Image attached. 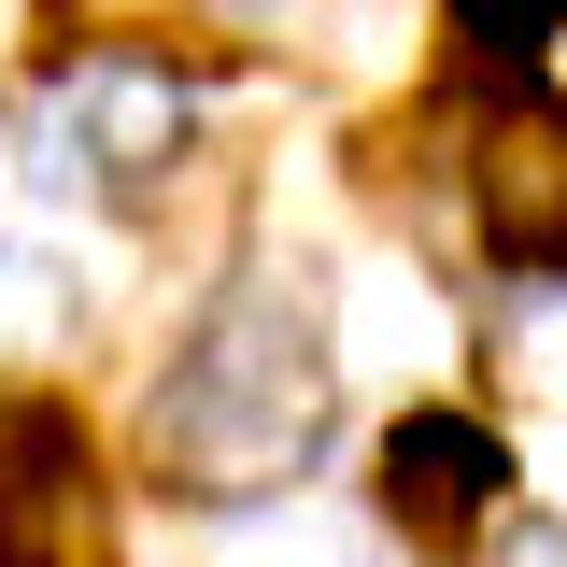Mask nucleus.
<instances>
[{
    "label": "nucleus",
    "instance_id": "1",
    "mask_svg": "<svg viewBox=\"0 0 567 567\" xmlns=\"http://www.w3.org/2000/svg\"><path fill=\"white\" fill-rule=\"evenodd\" d=\"M156 483L199 496V511H270L312 483V454L341 440V327H327V284L298 256L227 270L185 312V341L156 354Z\"/></svg>",
    "mask_w": 567,
    "mask_h": 567
},
{
    "label": "nucleus",
    "instance_id": "3",
    "mask_svg": "<svg viewBox=\"0 0 567 567\" xmlns=\"http://www.w3.org/2000/svg\"><path fill=\"white\" fill-rule=\"evenodd\" d=\"M369 496H383V539H412V554H483L496 525L525 511V496H511V440H496L468 398H412V412L383 425Z\"/></svg>",
    "mask_w": 567,
    "mask_h": 567
},
{
    "label": "nucleus",
    "instance_id": "5",
    "mask_svg": "<svg viewBox=\"0 0 567 567\" xmlns=\"http://www.w3.org/2000/svg\"><path fill=\"white\" fill-rule=\"evenodd\" d=\"M483 567H567V511H511L483 539Z\"/></svg>",
    "mask_w": 567,
    "mask_h": 567
},
{
    "label": "nucleus",
    "instance_id": "4",
    "mask_svg": "<svg viewBox=\"0 0 567 567\" xmlns=\"http://www.w3.org/2000/svg\"><path fill=\"white\" fill-rule=\"evenodd\" d=\"M85 327V284L58 241H0V369H58Z\"/></svg>",
    "mask_w": 567,
    "mask_h": 567
},
{
    "label": "nucleus",
    "instance_id": "2",
    "mask_svg": "<svg viewBox=\"0 0 567 567\" xmlns=\"http://www.w3.org/2000/svg\"><path fill=\"white\" fill-rule=\"evenodd\" d=\"M468 213H483V256H496V270L567 284V85H554V71H496V85H483Z\"/></svg>",
    "mask_w": 567,
    "mask_h": 567
}]
</instances>
